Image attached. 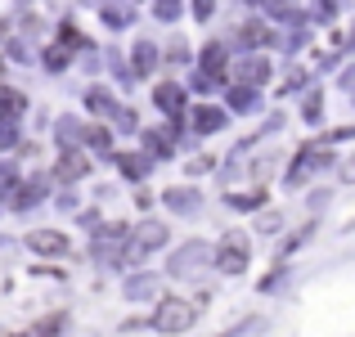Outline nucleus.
Wrapping results in <instances>:
<instances>
[{"label": "nucleus", "instance_id": "nucleus-8", "mask_svg": "<svg viewBox=\"0 0 355 337\" xmlns=\"http://www.w3.org/2000/svg\"><path fill=\"white\" fill-rule=\"evenodd\" d=\"M153 99H157V108H162L171 121H180V112H184V90L175 86V81H162V86L153 90Z\"/></svg>", "mask_w": 355, "mask_h": 337}, {"label": "nucleus", "instance_id": "nucleus-29", "mask_svg": "<svg viewBox=\"0 0 355 337\" xmlns=\"http://www.w3.org/2000/svg\"><path fill=\"white\" fill-rule=\"evenodd\" d=\"M338 9H342V0H315V18H320V23H333Z\"/></svg>", "mask_w": 355, "mask_h": 337}, {"label": "nucleus", "instance_id": "nucleus-25", "mask_svg": "<svg viewBox=\"0 0 355 337\" xmlns=\"http://www.w3.org/2000/svg\"><path fill=\"white\" fill-rule=\"evenodd\" d=\"M99 14H104V23H108V27H126L130 18H135V14H130L126 5H104V9H99Z\"/></svg>", "mask_w": 355, "mask_h": 337}, {"label": "nucleus", "instance_id": "nucleus-13", "mask_svg": "<svg viewBox=\"0 0 355 337\" xmlns=\"http://www.w3.org/2000/svg\"><path fill=\"white\" fill-rule=\"evenodd\" d=\"M220 68H225V45L211 41L207 50H202V72H207L211 81H220V86H225V72H220Z\"/></svg>", "mask_w": 355, "mask_h": 337}, {"label": "nucleus", "instance_id": "nucleus-26", "mask_svg": "<svg viewBox=\"0 0 355 337\" xmlns=\"http://www.w3.org/2000/svg\"><path fill=\"white\" fill-rule=\"evenodd\" d=\"M243 41H252V45H275V36H270L261 23H243Z\"/></svg>", "mask_w": 355, "mask_h": 337}, {"label": "nucleus", "instance_id": "nucleus-33", "mask_svg": "<svg viewBox=\"0 0 355 337\" xmlns=\"http://www.w3.org/2000/svg\"><path fill=\"white\" fill-rule=\"evenodd\" d=\"M211 14H216V0H193V18H202V23H207Z\"/></svg>", "mask_w": 355, "mask_h": 337}, {"label": "nucleus", "instance_id": "nucleus-34", "mask_svg": "<svg viewBox=\"0 0 355 337\" xmlns=\"http://www.w3.org/2000/svg\"><path fill=\"white\" fill-rule=\"evenodd\" d=\"M166 59H171V63H184V59H189V50H184V45L175 41V45H171V54H166Z\"/></svg>", "mask_w": 355, "mask_h": 337}, {"label": "nucleus", "instance_id": "nucleus-32", "mask_svg": "<svg viewBox=\"0 0 355 337\" xmlns=\"http://www.w3.org/2000/svg\"><path fill=\"white\" fill-rule=\"evenodd\" d=\"M320 117H324V99L311 95V99H306V121H320Z\"/></svg>", "mask_w": 355, "mask_h": 337}, {"label": "nucleus", "instance_id": "nucleus-12", "mask_svg": "<svg viewBox=\"0 0 355 337\" xmlns=\"http://www.w3.org/2000/svg\"><path fill=\"white\" fill-rule=\"evenodd\" d=\"M130 63H135V77H148V72L157 68V45L153 41H139L135 50H130Z\"/></svg>", "mask_w": 355, "mask_h": 337}, {"label": "nucleus", "instance_id": "nucleus-28", "mask_svg": "<svg viewBox=\"0 0 355 337\" xmlns=\"http://www.w3.org/2000/svg\"><path fill=\"white\" fill-rule=\"evenodd\" d=\"M153 14L162 18V23H175V18H180V0H153Z\"/></svg>", "mask_w": 355, "mask_h": 337}, {"label": "nucleus", "instance_id": "nucleus-37", "mask_svg": "<svg viewBox=\"0 0 355 337\" xmlns=\"http://www.w3.org/2000/svg\"><path fill=\"white\" fill-rule=\"evenodd\" d=\"M0 68H5V63H0Z\"/></svg>", "mask_w": 355, "mask_h": 337}, {"label": "nucleus", "instance_id": "nucleus-30", "mask_svg": "<svg viewBox=\"0 0 355 337\" xmlns=\"http://www.w3.org/2000/svg\"><path fill=\"white\" fill-rule=\"evenodd\" d=\"M14 162H0V202H5V193H9V184H14Z\"/></svg>", "mask_w": 355, "mask_h": 337}, {"label": "nucleus", "instance_id": "nucleus-10", "mask_svg": "<svg viewBox=\"0 0 355 337\" xmlns=\"http://www.w3.org/2000/svg\"><path fill=\"white\" fill-rule=\"evenodd\" d=\"M27 112V95L14 86H0V121H18Z\"/></svg>", "mask_w": 355, "mask_h": 337}, {"label": "nucleus", "instance_id": "nucleus-36", "mask_svg": "<svg viewBox=\"0 0 355 337\" xmlns=\"http://www.w3.org/2000/svg\"><path fill=\"white\" fill-rule=\"evenodd\" d=\"M248 5H257V9H266V14H270V9H275L279 0H248Z\"/></svg>", "mask_w": 355, "mask_h": 337}, {"label": "nucleus", "instance_id": "nucleus-17", "mask_svg": "<svg viewBox=\"0 0 355 337\" xmlns=\"http://www.w3.org/2000/svg\"><path fill=\"white\" fill-rule=\"evenodd\" d=\"M63 329H68V311H54V315H45V320H36V324H32V333H36V337H59Z\"/></svg>", "mask_w": 355, "mask_h": 337}, {"label": "nucleus", "instance_id": "nucleus-21", "mask_svg": "<svg viewBox=\"0 0 355 337\" xmlns=\"http://www.w3.org/2000/svg\"><path fill=\"white\" fill-rule=\"evenodd\" d=\"M117 162H121V171H126L130 180H144L148 175V157H139V153H117Z\"/></svg>", "mask_w": 355, "mask_h": 337}, {"label": "nucleus", "instance_id": "nucleus-31", "mask_svg": "<svg viewBox=\"0 0 355 337\" xmlns=\"http://www.w3.org/2000/svg\"><path fill=\"white\" fill-rule=\"evenodd\" d=\"M18 139V121H0V148H9Z\"/></svg>", "mask_w": 355, "mask_h": 337}, {"label": "nucleus", "instance_id": "nucleus-35", "mask_svg": "<svg viewBox=\"0 0 355 337\" xmlns=\"http://www.w3.org/2000/svg\"><path fill=\"white\" fill-rule=\"evenodd\" d=\"M279 225H284V221H279V216H261V230H266V234H275Z\"/></svg>", "mask_w": 355, "mask_h": 337}, {"label": "nucleus", "instance_id": "nucleus-16", "mask_svg": "<svg viewBox=\"0 0 355 337\" xmlns=\"http://www.w3.org/2000/svg\"><path fill=\"white\" fill-rule=\"evenodd\" d=\"M41 198H45V180H41V175H36V180H27L23 189L14 193V207H18V211H27V207H36V202H41Z\"/></svg>", "mask_w": 355, "mask_h": 337}, {"label": "nucleus", "instance_id": "nucleus-4", "mask_svg": "<svg viewBox=\"0 0 355 337\" xmlns=\"http://www.w3.org/2000/svg\"><path fill=\"white\" fill-rule=\"evenodd\" d=\"M216 270L220 275H243L248 270V234H239V230H230L225 239H220V248H216Z\"/></svg>", "mask_w": 355, "mask_h": 337}, {"label": "nucleus", "instance_id": "nucleus-18", "mask_svg": "<svg viewBox=\"0 0 355 337\" xmlns=\"http://www.w3.org/2000/svg\"><path fill=\"white\" fill-rule=\"evenodd\" d=\"M153 293H157V279H153V275L126 279V297H130V302H139V297H153Z\"/></svg>", "mask_w": 355, "mask_h": 337}, {"label": "nucleus", "instance_id": "nucleus-2", "mask_svg": "<svg viewBox=\"0 0 355 337\" xmlns=\"http://www.w3.org/2000/svg\"><path fill=\"white\" fill-rule=\"evenodd\" d=\"M207 266H211V248L202 239H189V243L175 248L166 275H171V279H202V275H207Z\"/></svg>", "mask_w": 355, "mask_h": 337}, {"label": "nucleus", "instance_id": "nucleus-11", "mask_svg": "<svg viewBox=\"0 0 355 337\" xmlns=\"http://www.w3.org/2000/svg\"><path fill=\"white\" fill-rule=\"evenodd\" d=\"M90 171V162L77 153V148H63V157H59V166H54V175L59 180H81V175Z\"/></svg>", "mask_w": 355, "mask_h": 337}, {"label": "nucleus", "instance_id": "nucleus-15", "mask_svg": "<svg viewBox=\"0 0 355 337\" xmlns=\"http://www.w3.org/2000/svg\"><path fill=\"white\" fill-rule=\"evenodd\" d=\"M162 202H166V207H171V211H198V189H166L162 193Z\"/></svg>", "mask_w": 355, "mask_h": 337}, {"label": "nucleus", "instance_id": "nucleus-22", "mask_svg": "<svg viewBox=\"0 0 355 337\" xmlns=\"http://www.w3.org/2000/svg\"><path fill=\"white\" fill-rule=\"evenodd\" d=\"M86 104H90V112H99V117H113V112H117V104H113V95H108V90H90Z\"/></svg>", "mask_w": 355, "mask_h": 337}, {"label": "nucleus", "instance_id": "nucleus-1", "mask_svg": "<svg viewBox=\"0 0 355 337\" xmlns=\"http://www.w3.org/2000/svg\"><path fill=\"white\" fill-rule=\"evenodd\" d=\"M193 320H198V306L193 302H184V297H162L148 324H153V333H162V337H180V333H189Z\"/></svg>", "mask_w": 355, "mask_h": 337}, {"label": "nucleus", "instance_id": "nucleus-20", "mask_svg": "<svg viewBox=\"0 0 355 337\" xmlns=\"http://www.w3.org/2000/svg\"><path fill=\"white\" fill-rule=\"evenodd\" d=\"M81 139H86L90 148H99V153L113 148V130H108V126H86V130H81Z\"/></svg>", "mask_w": 355, "mask_h": 337}, {"label": "nucleus", "instance_id": "nucleus-7", "mask_svg": "<svg viewBox=\"0 0 355 337\" xmlns=\"http://www.w3.org/2000/svg\"><path fill=\"white\" fill-rule=\"evenodd\" d=\"M27 248L41 252V257H63V252H68V234H59V230H36V234H27Z\"/></svg>", "mask_w": 355, "mask_h": 337}, {"label": "nucleus", "instance_id": "nucleus-5", "mask_svg": "<svg viewBox=\"0 0 355 337\" xmlns=\"http://www.w3.org/2000/svg\"><path fill=\"white\" fill-rule=\"evenodd\" d=\"M320 166H329V148H320V144H302V148H297V162L288 166L284 180L297 189V184H306L315 171H320Z\"/></svg>", "mask_w": 355, "mask_h": 337}, {"label": "nucleus", "instance_id": "nucleus-3", "mask_svg": "<svg viewBox=\"0 0 355 337\" xmlns=\"http://www.w3.org/2000/svg\"><path fill=\"white\" fill-rule=\"evenodd\" d=\"M162 243H166V225L144 221L135 234H130V243H126V252H121V261H117V266H139V261H144L153 248H162Z\"/></svg>", "mask_w": 355, "mask_h": 337}, {"label": "nucleus", "instance_id": "nucleus-24", "mask_svg": "<svg viewBox=\"0 0 355 337\" xmlns=\"http://www.w3.org/2000/svg\"><path fill=\"white\" fill-rule=\"evenodd\" d=\"M68 63H72L68 45H50V50H45V68H50V72H63Z\"/></svg>", "mask_w": 355, "mask_h": 337}, {"label": "nucleus", "instance_id": "nucleus-14", "mask_svg": "<svg viewBox=\"0 0 355 337\" xmlns=\"http://www.w3.org/2000/svg\"><path fill=\"white\" fill-rule=\"evenodd\" d=\"M239 77L252 81V86H261V81H270V63L261 59V54H248V59L239 63Z\"/></svg>", "mask_w": 355, "mask_h": 337}, {"label": "nucleus", "instance_id": "nucleus-19", "mask_svg": "<svg viewBox=\"0 0 355 337\" xmlns=\"http://www.w3.org/2000/svg\"><path fill=\"white\" fill-rule=\"evenodd\" d=\"M261 99H257V86H234L230 90V108H239V112H252Z\"/></svg>", "mask_w": 355, "mask_h": 337}, {"label": "nucleus", "instance_id": "nucleus-6", "mask_svg": "<svg viewBox=\"0 0 355 337\" xmlns=\"http://www.w3.org/2000/svg\"><path fill=\"white\" fill-rule=\"evenodd\" d=\"M175 135H180V121H171L162 130H144V148L153 157H175Z\"/></svg>", "mask_w": 355, "mask_h": 337}, {"label": "nucleus", "instance_id": "nucleus-27", "mask_svg": "<svg viewBox=\"0 0 355 337\" xmlns=\"http://www.w3.org/2000/svg\"><path fill=\"white\" fill-rule=\"evenodd\" d=\"M230 202H234V207H243V211H252V207H261V202H266V189H252V193H230Z\"/></svg>", "mask_w": 355, "mask_h": 337}, {"label": "nucleus", "instance_id": "nucleus-23", "mask_svg": "<svg viewBox=\"0 0 355 337\" xmlns=\"http://www.w3.org/2000/svg\"><path fill=\"white\" fill-rule=\"evenodd\" d=\"M81 130H86V126H81L77 117H63V121H59V144H63V148H72V144L81 139Z\"/></svg>", "mask_w": 355, "mask_h": 337}, {"label": "nucleus", "instance_id": "nucleus-9", "mask_svg": "<svg viewBox=\"0 0 355 337\" xmlns=\"http://www.w3.org/2000/svg\"><path fill=\"white\" fill-rule=\"evenodd\" d=\"M189 117H193V130H198V135H216V130L230 121L225 112H220V108H211V104H198V108L189 112Z\"/></svg>", "mask_w": 355, "mask_h": 337}]
</instances>
